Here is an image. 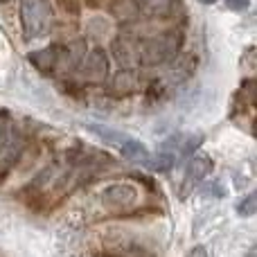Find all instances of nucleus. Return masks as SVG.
<instances>
[{
	"mask_svg": "<svg viewBox=\"0 0 257 257\" xmlns=\"http://www.w3.org/2000/svg\"><path fill=\"white\" fill-rule=\"evenodd\" d=\"M77 72H79V79H81L79 84L99 86L108 79V75H111V61H108L106 52H104L102 48H95L81 59Z\"/></svg>",
	"mask_w": 257,
	"mask_h": 257,
	"instance_id": "obj_3",
	"label": "nucleus"
},
{
	"mask_svg": "<svg viewBox=\"0 0 257 257\" xmlns=\"http://www.w3.org/2000/svg\"><path fill=\"white\" fill-rule=\"evenodd\" d=\"M201 145H203V136H201V133L185 136V138H183V142H181V154L183 156H192Z\"/></svg>",
	"mask_w": 257,
	"mask_h": 257,
	"instance_id": "obj_16",
	"label": "nucleus"
},
{
	"mask_svg": "<svg viewBox=\"0 0 257 257\" xmlns=\"http://www.w3.org/2000/svg\"><path fill=\"white\" fill-rule=\"evenodd\" d=\"M99 201L106 208H131L138 201V190L131 183H111L102 190Z\"/></svg>",
	"mask_w": 257,
	"mask_h": 257,
	"instance_id": "obj_4",
	"label": "nucleus"
},
{
	"mask_svg": "<svg viewBox=\"0 0 257 257\" xmlns=\"http://www.w3.org/2000/svg\"><path fill=\"white\" fill-rule=\"evenodd\" d=\"M250 3H253V0H226V7L230 9V12L241 14V12H246V9L250 7Z\"/></svg>",
	"mask_w": 257,
	"mask_h": 257,
	"instance_id": "obj_19",
	"label": "nucleus"
},
{
	"mask_svg": "<svg viewBox=\"0 0 257 257\" xmlns=\"http://www.w3.org/2000/svg\"><path fill=\"white\" fill-rule=\"evenodd\" d=\"M255 212H257V194L250 192L248 196H244V199L237 203V214L244 217V219H248V217H253Z\"/></svg>",
	"mask_w": 257,
	"mask_h": 257,
	"instance_id": "obj_15",
	"label": "nucleus"
},
{
	"mask_svg": "<svg viewBox=\"0 0 257 257\" xmlns=\"http://www.w3.org/2000/svg\"><path fill=\"white\" fill-rule=\"evenodd\" d=\"M138 54H140V45L128 36H117L113 41V57L117 63H122V68L133 66L138 61Z\"/></svg>",
	"mask_w": 257,
	"mask_h": 257,
	"instance_id": "obj_9",
	"label": "nucleus"
},
{
	"mask_svg": "<svg viewBox=\"0 0 257 257\" xmlns=\"http://www.w3.org/2000/svg\"><path fill=\"white\" fill-rule=\"evenodd\" d=\"M167 95V86L160 79H151L149 86H147V102L149 104H160Z\"/></svg>",
	"mask_w": 257,
	"mask_h": 257,
	"instance_id": "obj_14",
	"label": "nucleus"
},
{
	"mask_svg": "<svg viewBox=\"0 0 257 257\" xmlns=\"http://www.w3.org/2000/svg\"><path fill=\"white\" fill-rule=\"evenodd\" d=\"M59 88L63 90V93H68L70 95V97H81V84L79 81H61V84H59Z\"/></svg>",
	"mask_w": 257,
	"mask_h": 257,
	"instance_id": "obj_18",
	"label": "nucleus"
},
{
	"mask_svg": "<svg viewBox=\"0 0 257 257\" xmlns=\"http://www.w3.org/2000/svg\"><path fill=\"white\" fill-rule=\"evenodd\" d=\"M199 3H201V5H214L217 0H199Z\"/></svg>",
	"mask_w": 257,
	"mask_h": 257,
	"instance_id": "obj_22",
	"label": "nucleus"
},
{
	"mask_svg": "<svg viewBox=\"0 0 257 257\" xmlns=\"http://www.w3.org/2000/svg\"><path fill=\"white\" fill-rule=\"evenodd\" d=\"M185 257H210V255H208V250H205L203 246H194V248H192Z\"/></svg>",
	"mask_w": 257,
	"mask_h": 257,
	"instance_id": "obj_20",
	"label": "nucleus"
},
{
	"mask_svg": "<svg viewBox=\"0 0 257 257\" xmlns=\"http://www.w3.org/2000/svg\"><path fill=\"white\" fill-rule=\"evenodd\" d=\"M0 138H3V120H0Z\"/></svg>",
	"mask_w": 257,
	"mask_h": 257,
	"instance_id": "obj_23",
	"label": "nucleus"
},
{
	"mask_svg": "<svg viewBox=\"0 0 257 257\" xmlns=\"http://www.w3.org/2000/svg\"><path fill=\"white\" fill-rule=\"evenodd\" d=\"M120 154H122V158H126V160H131V163H142V160L149 156V151H147V147L142 145L140 140H133V138H126L124 142H122L120 147Z\"/></svg>",
	"mask_w": 257,
	"mask_h": 257,
	"instance_id": "obj_12",
	"label": "nucleus"
},
{
	"mask_svg": "<svg viewBox=\"0 0 257 257\" xmlns=\"http://www.w3.org/2000/svg\"><path fill=\"white\" fill-rule=\"evenodd\" d=\"M61 52L63 45H48V48L34 50V52L27 54V61L41 72V75H54V72L61 68Z\"/></svg>",
	"mask_w": 257,
	"mask_h": 257,
	"instance_id": "obj_5",
	"label": "nucleus"
},
{
	"mask_svg": "<svg viewBox=\"0 0 257 257\" xmlns=\"http://www.w3.org/2000/svg\"><path fill=\"white\" fill-rule=\"evenodd\" d=\"M138 181H142L145 185H149V187H156V183L151 181V178H147V176H142V174H138Z\"/></svg>",
	"mask_w": 257,
	"mask_h": 257,
	"instance_id": "obj_21",
	"label": "nucleus"
},
{
	"mask_svg": "<svg viewBox=\"0 0 257 257\" xmlns=\"http://www.w3.org/2000/svg\"><path fill=\"white\" fill-rule=\"evenodd\" d=\"M181 0H136V5L142 9V12L151 14V16H172L174 9L178 7Z\"/></svg>",
	"mask_w": 257,
	"mask_h": 257,
	"instance_id": "obj_11",
	"label": "nucleus"
},
{
	"mask_svg": "<svg viewBox=\"0 0 257 257\" xmlns=\"http://www.w3.org/2000/svg\"><path fill=\"white\" fill-rule=\"evenodd\" d=\"M214 163L210 156H196V158H192L190 163H187V169H185V181H183V192L181 196H187L190 194V190L194 185H199L203 178L210 176V172H212Z\"/></svg>",
	"mask_w": 257,
	"mask_h": 257,
	"instance_id": "obj_6",
	"label": "nucleus"
},
{
	"mask_svg": "<svg viewBox=\"0 0 257 257\" xmlns=\"http://www.w3.org/2000/svg\"><path fill=\"white\" fill-rule=\"evenodd\" d=\"M142 165H145V169H149V172H156V174H167L174 169V165H176V154H172V151H158V154H154L149 158L147 156L145 160H142Z\"/></svg>",
	"mask_w": 257,
	"mask_h": 257,
	"instance_id": "obj_10",
	"label": "nucleus"
},
{
	"mask_svg": "<svg viewBox=\"0 0 257 257\" xmlns=\"http://www.w3.org/2000/svg\"><path fill=\"white\" fill-rule=\"evenodd\" d=\"M138 86H140V77H138V72L133 70V68H122V70H117L115 75H113L111 84H108V95L111 97H128V95H133L138 90Z\"/></svg>",
	"mask_w": 257,
	"mask_h": 257,
	"instance_id": "obj_7",
	"label": "nucleus"
},
{
	"mask_svg": "<svg viewBox=\"0 0 257 257\" xmlns=\"http://www.w3.org/2000/svg\"><path fill=\"white\" fill-rule=\"evenodd\" d=\"M183 43H185V32L183 27H167V30L158 32L156 36L142 41L138 61L142 66H163V63H172L178 57Z\"/></svg>",
	"mask_w": 257,
	"mask_h": 257,
	"instance_id": "obj_1",
	"label": "nucleus"
},
{
	"mask_svg": "<svg viewBox=\"0 0 257 257\" xmlns=\"http://www.w3.org/2000/svg\"><path fill=\"white\" fill-rule=\"evenodd\" d=\"M54 21V9L50 0H21V27L27 39H39L48 34Z\"/></svg>",
	"mask_w": 257,
	"mask_h": 257,
	"instance_id": "obj_2",
	"label": "nucleus"
},
{
	"mask_svg": "<svg viewBox=\"0 0 257 257\" xmlns=\"http://www.w3.org/2000/svg\"><path fill=\"white\" fill-rule=\"evenodd\" d=\"M23 149H25V145H23V140L18 138V133H12V136L7 138V142H5V147L0 149V174L12 172V167L21 160Z\"/></svg>",
	"mask_w": 257,
	"mask_h": 257,
	"instance_id": "obj_8",
	"label": "nucleus"
},
{
	"mask_svg": "<svg viewBox=\"0 0 257 257\" xmlns=\"http://www.w3.org/2000/svg\"><path fill=\"white\" fill-rule=\"evenodd\" d=\"M203 194L205 196H214V199H223L228 192H226V187H223L221 181H212V183H208V185L203 187Z\"/></svg>",
	"mask_w": 257,
	"mask_h": 257,
	"instance_id": "obj_17",
	"label": "nucleus"
},
{
	"mask_svg": "<svg viewBox=\"0 0 257 257\" xmlns=\"http://www.w3.org/2000/svg\"><path fill=\"white\" fill-rule=\"evenodd\" d=\"M86 128H88L90 133H95L97 138H102V140H106V142H111V145H115V147H120L122 142L126 140V133H122V131H115V128H111V126H102V124H86Z\"/></svg>",
	"mask_w": 257,
	"mask_h": 257,
	"instance_id": "obj_13",
	"label": "nucleus"
},
{
	"mask_svg": "<svg viewBox=\"0 0 257 257\" xmlns=\"http://www.w3.org/2000/svg\"><path fill=\"white\" fill-rule=\"evenodd\" d=\"M0 3H7V0H0Z\"/></svg>",
	"mask_w": 257,
	"mask_h": 257,
	"instance_id": "obj_24",
	"label": "nucleus"
}]
</instances>
